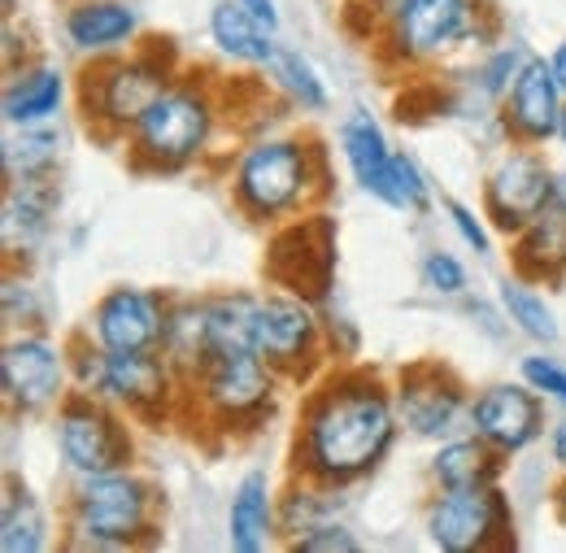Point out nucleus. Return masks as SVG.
Segmentation results:
<instances>
[{
	"label": "nucleus",
	"mask_w": 566,
	"mask_h": 553,
	"mask_svg": "<svg viewBox=\"0 0 566 553\" xmlns=\"http://www.w3.org/2000/svg\"><path fill=\"white\" fill-rule=\"evenodd\" d=\"M161 536V492L140 467L74 476L62 505V545L83 553L144 550Z\"/></svg>",
	"instance_id": "obj_3"
},
{
	"label": "nucleus",
	"mask_w": 566,
	"mask_h": 553,
	"mask_svg": "<svg viewBox=\"0 0 566 553\" xmlns=\"http://www.w3.org/2000/svg\"><path fill=\"white\" fill-rule=\"evenodd\" d=\"M253 348L280 371L283 384H314L327 366V327H323V310L296 292H262L258 296V314H253Z\"/></svg>",
	"instance_id": "obj_10"
},
{
	"label": "nucleus",
	"mask_w": 566,
	"mask_h": 553,
	"mask_svg": "<svg viewBox=\"0 0 566 553\" xmlns=\"http://www.w3.org/2000/svg\"><path fill=\"white\" fill-rule=\"evenodd\" d=\"M170 292L161 288H144V283H114L105 288L87 319H83V336H92L109 353H153L166 341V319H170Z\"/></svg>",
	"instance_id": "obj_16"
},
{
	"label": "nucleus",
	"mask_w": 566,
	"mask_h": 553,
	"mask_svg": "<svg viewBox=\"0 0 566 553\" xmlns=\"http://www.w3.org/2000/svg\"><path fill=\"white\" fill-rule=\"evenodd\" d=\"M287 550L292 553H361V536L349 528V519H327V523H318L314 532L287 541Z\"/></svg>",
	"instance_id": "obj_39"
},
{
	"label": "nucleus",
	"mask_w": 566,
	"mask_h": 553,
	"mask_svg": "<svg viewBox=\"0 0 566 553\" xmlns=\"http://www.w3.org/2000/svg\"><path fill=\"white\" fill-rule=\"evenodd\" d=\"M210 44L231 62V66L262 70L271 62L280 35L266 31L240 0H218L210 9Z\"/></svg>",
	"instance_id": "obj_26"
},
{
	"label": "nucleus",
	"mask_w": 566,
	"mask_h": 553,
	"mask_svg": "<svg viewBox=\"0 0 566 553\" xmlns=\"http://www.w3.org/2000/svg\"><path fill=\"white\" fill-rule=\"evenodd\" d=\"M62 153H66V136L57 132V123L9 127V136L0 144V166H4V179H44V175H57Z\"/></svg>",
	"instance_id": "obj_32"
},
{
	"label": "nucleus",
	"mask_w": 566,
	"mask_h": 553,
	"mask_svg": "<svg viewBox=\"0 0 566 553\" xmlns=\"http://www.w3.org/2000/svg\"><path fill=\"white\" fill-rule=\"evenodd\" d=\"M74 393L71 345L53 332H9L0 348V397L9 422L53 418V410Z\"/></svg>",
	"instance_id": "obj_11"
},
{
	"label": "nucleus",
	"mask_w": 566,
	"mask_h": 553,
	"mask_svg": "<svg viewBox=\"0 0 566 553\" xmlns=\"http://www.w3.org/2000/svg\"><path fill=\"white\" fill-rule=\"evenodd\" d=\"M0 550L4 553L53 550V519H49L44 501L22 484L13 471L4 476V497H0Z\"/></svg>",
	"instance_id": "obj_27"
},
{
	"label": "nucleus",
	"mask_w": 566,
	"mask_h": 553,
	"mask_svg": "<svg viewBox=\"0 0 566 553\" xmlns=\"http://www.w3.org/2000/svg\"><path fill=\"white\" fill-rule=\"evenodd\" d=\"M379 58L392 66H436L467 44H489L484 0H410V9L375 35Z\"/></svg>",
	"instance_id": "obj_8"
},
{
	"label": "nucleus",
	"mask_w": 566,
	"mask_h": 553,
	"mask_svg": "<svg viewBox=\"0 0 566 553\" xmlns=\"http://www.w3.org/2000/svg\"><path fill=\"white\" fill-rule=\"evenodd\" d=\"M392 384L357 362H336L301 397L287 471L332 488L370 480L401 440Z\"/></svg>",
	"instance_id": "obj_1"
},
{
	"label": "nucleus",
	"mask_w": 566,
	"mask_h": 553,
	"mask_svg": "<svg viewBox=\"0 0 566 553\" xmlns=\"http://www.w3.org/2000/svg\"><path fill=\"white\" fill-rule=\"evenodd\" d=\"M518 379H527L554 410H566V362L563 357L536 348V353L518 357Z\"/></svg>",
	"instance_id": "obj_37"
},
{
	"label": "nucleus",
	"mask_w": 566,
	"mask_h": 553,
	"mask_svg": "<svg viewBox=\"0 0 566 553\" xmlns=\"http://www.w3.org/2000/svg\"><path fill=\"white\" fill-rule=\"evenodd\" d=\"M262 271L280 292H296L314 305L332 301V292H336V222L323 213V206L275 227Z\"/></svg>",
	"instance_id": "obj_13"
},
{
	"label": "nucleus",
	"mask_w": 566,
	"mask_h": 553,
	"mask_svg": "<svg viewBox=\"0 0 566 553\" xmlns=\"http://www.w3.org/2000/svg\"><path fill=\"white\" fill-rule=\"evenodd\" d=\"M527 58H532V49L527 44H518V40H510V44H493L475 70H471V79H475V92L489 101V105H501V96L510 92V83L518 79V70L527 66Z\"/></svg>",
	"instance_id": "obj_34"
},
{
	"label": "nucleus",
	"mask_w": 566,
	"mask_h": 553,
	"mask_svg": "<svg viewBox=\"0 0 566 553\" xmlns=\"http://www.w3.org/2000/svg\"><path fill=\"white\" fill-rule=\"evenodd\" d=\"M510 271L532 283L566 279V179L558 197L510 240Z\"/></svg>",
	"instance_id": "obj_23"
},
{
	"label": "nucleus",
	"mask_w": 566,
	"mask_h": 553,
	"mask_svg": "<svg viewBox=\"0 0 566 553\" xmlns=\"http://www.w3.org/2000/svg\"><path fill=\"white\" fill-rule=\"evenodd\" d=\"M496 305L505 310L510 327H514L518 336H527L532 345L554 348L558 341H563L558 314H554L549 296L541 292V283H532V279H523V275H514V271H510V275L496 283Z\"/></svg>",
	"instance_id": "obj_31"
},
{
	"label": "nucleus",
	"mask_w": 566,
	"mask_h": 553,
	"mask_svg": "<svg viewBox=\"0 0 566 553\" xmlns=\"http://www.w3.org/2000/svg\"><path fill=\"white\" fill-rule=\"evenodd\" d=\"M74 79L57 62L31 58L18 70H4V92H0V114L4 127H44L57 123L71 105Z\"/></svg>",
	"instance_id": "obj_20"
},
{
	"label": "nucleus",
	"mask_w": 566,
	"mask_h": 553,
	"mask_svg": "<svg viewBox=\"0 0 566 553\" xmlns=\"http://www.w3.org/2000/svg\"><path fill=\"white\" fill-rule=\"evenodd\" d=\"M280 388V371L258 348L222 353L184 384V415H192L201 427L227 440L258 436L275 418Z\"/></svg>",
	"instance_id": "obj_7"
},
{
	"label": "nucleus",
	"mask_w": 566,
	"mask_h": 553,
	"mask_svg": "<svg viewBox=\"0 0 566 553\" xmlns=\"http://www.w3.org/2000/svg\"><path fill=\"white\" fill-rule=\"evenodd\" d=\"M563 188V175L541 148L510 144L484 175V218L493 222L496 236L514 240L541 209L549 206Z\"/></svg>",
	"instance_id": "obj_15"
},
{
	"label": "nucleus",
	"mask_w": 566,
	"mask_h": 553,
	"mask_svg": "<svg viewBox=\"0 0 566 553\" xmlns=\"http://www.w3.org/2000/svg\"><path fill=\"white\" fill-rule=\"evenodd\" d=\"M566 92L558 74L549 66V58L532 53L527 66L518 70V79L510 83V92L496 105V127L510 144H527V148H545L558 144V123H563Z\"/></svg>",
	"instance_id": "obj_18"
},
{
	"label": "nucleus",
	"mask_w": 566,
	"mask_h": 553,
	"mask_svg": "<svg viewBox=\"0 0 566 553\" xmlns=\"http://www.w3.org/2000/svg\"><path fill=\"white\" fill-rule=\"evenodd\" d=\"M280 536V488L271 471H244L227 497V545L235 553H266Z\"/></svg>",
	"instance_id": "obj_22"
},
{
	"label": "nucleus",
	"mask_w": 566,
	"mask_h": 553,
	"mask_svg": "<svg viewBox=\"0 0 566 553\" xmlns=\"http://www.w3.org/2000/svg\"><path fill=\"white\" fill-rule=\"evenodd\" d=\"M384 206L397 209V213H427L431 209V179L423 175V166L401 148L392 157V184H388Z\"/></svg>",
	"instance_id": "obj_35"
},
{
	"label": "nucleus",
	"mask_w": 566,
	"mask_h": 553,
	"mask_svg": "<svg viewBox=\"0 0 566 553\" xmlns=\"http://www.w3.org/2000/svg\"><path fill=\"white\" fill-rule=\"evenodd\" d=\"M558 148L566 153V109H563V123H558Z\"/></svg>",
	"instance_id": "obj_48"
},
{
	"label": "nucleus",
	"mask_w": 566,
	"mask_h": 553,
	"mask_svg": "<svg viewBox=\"0 0 566 553\" xmlns=\"http://www.w3.org/2000/svg\"><path fill=\"white\" fill-rule=\"evenodd\" d=\"M66 345H71V375L78 393H92V397L118 406L140 427H157V422L184 415V379L166 362L161 348L109 353L83 332H74Z\"/></svg>",
	"instance_id": "obj_6"
},
{
	"label": "nucleus",
	"mask_w": 566,
	"mask_h": 553,
	"mask_svg": "<svg viewBox=\"0 0 566 553\" xmlns=\"http://www.w3.org/2000/svg\"><path fill=\"white\" fill-rule=\"evenodd\" d=\"M22 62H31V35L18 31L13 18H4V70H18Z\"/></svg>",
	"instance_id": "obj_41"
},
{
	"label": "nucleus",
	"mask_w": 566,
	"mask_h": 553,
	"mask_svg": "<svg viewBox=\"0 0 566 553\" xmlns=\"http://www.w3.org/2000/svg\"><path fill=\"white\" fill-rule=\"evenodd\" d=\"M240 4H244V9L266 27V31H275V35H280V27H283L280 0H240Z\"/></svg>",
	"instance_id": "obj_43"
},
{
	"label": "nucleus",
	"mask_w": 566,
	"mask_h": 553,
	"mask_svg": "<svg viewBox=\"0 0 566 553\" xmlns=\"http://www.w3.org/2000/svg\"><path fill=\"white\" fill-rule=\"evenodd\" d=\"M62 213V179H4V209H0V236L13 267H31V258L53 240Z\"/></svg>",
	"instance_id": "obj_19"
},
{
	"label": "nucleus",
	"mask_w": 566,
	"mask_h": 553,
	"mask_svg": "<svg viewBox=\"0 0 566 553\" xmlns=\"http://www.w3.org/2000/svg\"><path fill=\"white\" fill-rule=\"evenodd\" d=\"M444 218H449V227L458 231V240L475 253V258H493V222L484 218V209L467 206V201H458V197H449L444 201Z\"/></svg>",
	"instance_id": "obj_38"
},
{
	"label": "nucleus",
	"mask_w": 566,
	"mask_h": 553,
	"mask_svg": "<svg viewBox=\"0 0 566 553\" xmlns=\"http://www.w3.org/2000/svg\"><path fill=\"white\" fill-rule=\"evenodd\" d=\"M549 401L527 384V379H496L471 393V415L467 427L501 449L505 458L527 453L549 436Z\"/></svg>",
	"instance_id": "obj_17"
},
{
	"label": "nucleus",
	"mask_w": 566,
	"mask_h": 553,
	"mask_svg": "<svg viewBox=\"0 0 566 553\" xmlns=\"http://www.w3.org/2000/svg\"><path fill=\"white\" fill-rule=\"evenodd\" d=\"M258 74H262V83H266L271 92H280L283 101H287L292 109H301V114H327V109H332L327 79L318 74V66H314L301 49H292V44H275L271 62L258 70Z\"/></svg>",
	"instance_id": "obj_29"
},
{
	"label": "nucleus",
	"mask_w": 566,
	"mask_h": 553,
	"mask_svg": "<svg viewBox=\"0 0 566 553\" xmlns=\"http://www.w3.org/2000/svg\"><path fill=\"white\" fill-rule=\"evenodd\" d=\"M18 4H22V0H0V13H4V18H13V13H18Z\"/></svg>",
	"instance_id": "obj_47"
},
{
	"label": "nucleus",
	"mask_w": 566,
	"mask_h": 553,
	"mask_svg": "<svg viewBox=\"0 0 566 553\" xmlns=\"http://www.w3.org/2000/svg\"><path fill=\"white\" fill-rule=\"evenodd\" d=\"M179 74L184 70H179V53L170 40H153V44H136L114 58H96L87 62L74 87L78 114L101 139H127L132 127L148 114V105Z\"/></svg>",
	"instance_id": "obj_5"
},
{
	"label": "nucleus",
	"mask_w": 566,
	"mask_h": 553,
	"mask_svg": "<svg viewBox=\"0 0 566 553\" xmlns=\"http://www.w3.org/2000/svg\"><path fill=\"white\" fill-rule=\"evenodd\" d=\"M427 545L440 553L514 550V505L501 484L489 488H436L423 510Z\"/></svg>",
	"instance_id": "obj_12"
},
{
	"label": "nucleus",
	"mask_w": 566,
	"mask_h": 553,
	"mask_svg": "<svg viewBox=\"0 0 566 553\" xmlns=\"http://www.w3.org/2000/svg\"><path fill=\"white\" fill-rule=\"evenodd\" d=\"M0 310H4L9 332H49V296L31 279L27 267H13L9 262L4 288H0Z\"/></svg>",
	"instance_id": "obj_33"
},
{
	"label": "nucleus",
	"mask_w": 566,
	"mask_h": 553,
	"mask_svg": "<svg viewBox=\"0 0 566 553\" xmlns=\"http://www.w3.org/2000/svg\"><path fill=\"white\" fill-rule=\"evenodd\" d=\"M419 283H423L431 296H444V301H462L471 275H467V262L449 249H427L419 258Z\"/></svg>",
	"instance_id": "obj_36"
},
{
	"label": "nucleus",
	"mask_w": 566,
	"mask_h": 553,
	"mask_svg": "<svg viewBox=\"0 0 566 553\" xmlns=\"http://www.w3.org/2000/svg\"><path fill=\"white\" fill-rule=\"evenodd\" d=\"M222 123V96L210 79H192L179 74L144 114L140 123L132 127L127 157L132 170L140 175H179L192 170L197 161H206V153L213 148Z\"/></svg>",
	"instance_id": "obj_4"
},
{
	"label": "nucleus",
	"mask_w": 566,
	"mask_h": 553,
	"mask_svg": "<svg viewBox=\"0 0 566 553\" xmlns=\"http://www.w3.org/2000/svg\"><path fill=\"white\" fill-rule=\"evenodd\" d=\"M327 192H332L327 148L314 136L249 139L227 170L231 206L258 227H280L287 218H301L323 206Z\"/></svg>",
	"instance_id": "obj_2"
},
{
	"label": "nucleus",
	"mask_w": 566,
	"mask_h": 553,
	"mask_svg": "<svg viewBox=\"0 0 566 553\" xmlns=\"http://www.w3.org/2000/svg\"><path fill=\"white\" fill-rule=\"evenodd\" d=\"M549 501H554V510H558V519H563V523H566V471H563V480H558V488H554V497H549Z\"/></svg>",
	"instance_id": "obj_46"
},
{
	"label": "nucleus",
	"mask_w": 566,
	"mask_h": 553,
	"mask_svg": "<svg viewBox=\"0 0 566 553\" xmlns=\"http://www.w3.org/2000/svg\"><path fill=\"white\" fill-rule=\"evenodd\" d=\"M505 453L493 449L489 440H480L471 427L440 440L431 462H427V480L431 488H489L505 480Z\"/></svg>",
	"instance_id": "obj_25"
},
{
	"label": "nucleus",
	"mask_w": 566,
	"mask_h": 553,
	"mask_svg": "<svg viewBox=\"0 0 566 553\" xmlns=\"http://www.w3.org/2000/svg\"><path fill=\"white\" fill-rule=\"evenodd\" d=\"M545 445H549V462L566 471V410L554 422H549V436H545Z\"/></svg>",
	"instance_id": "obj_44"
},
{
	"label": "nucleus",
	"mask_w": 566,
	"mask_h": 553,
	"mask_svg": "<svg viewBox=\"0 0 566 553\" xmlns=\"http://www.w3.org/2000/svg\"><path fill=\"white\" fill-rule=\"evenodd\" d=\"M336 148H340V161L349 166L357 188L384 206L388 184H392V157H397V148L388 144L379 118L370 109H361V105L349 109L340 118V127H336Z\"/></svg>",
	"instance_id": "obj_24"
},
{
	"label": "nucleus",
	"mask_w": 566,
	"mask_h": 553,
	"mask_svg": "<svg viewBox=\"0 0 566 553\" xmlns=\"http://www.w3.org/2000/svg\"><path fill=\"white\" fill-rule=\"evenodd\" d=\"M366 4V13H370V31L379 35L384 27H392L406 9H410V0H361Z\"/></svg>",
	"instance_id": "obj_42"
},
{
	"label": "nucleus",
	"mask_w": 566,
	"mask_h": 553,
	"mask_svg": "<svg viewBox=\"0 0 566 553\" xmlns=\"http://www.w3.org/2000/svg\"><path fill=\"white\" fill-rule=\"evenodd\" d=\"M349 510V488H332V484H318V480H301L292 476L287 488L280 492V536L283 545L314 532L318 523L327 519H345Z\"/></svg>",
	"instance_id": "obj_30"
},
{
	"label": "nucleus",
	"mask_w": 566,
	"mask_h": 553,
	"mask_svg": "<svg viewBox=\"0 0 566 553\" xmlns=\"http://www.w3.org/2000/svg\"><path fill=\"white\" fill-rule=\"evenodd\" d=\"M392 397H397V418L415 440H449L458 431H467L471 415V388L467 379L440 362V357H419L410 366L397 371L392 379Z\"/></svg>",
	"instance_id": "obj_14"
},
{
	"label": "nucleus",
	"mask_w": 566,
	"mask_h": 553,
	"mask_svg": "<svg viewBox=\"0 0 566 553\" xmlns=\"http://www.w3.org/2000/svg\"><path fill=\"white\" fill-rule=\"evenodd\" d=\"M549 66H554V74H558V83H563V92H566V40H563V44H554Z\"/></svg>",
	"instance_id": "obj_45"
},
{
	"label": "nucleus",
	"mask_w": 566,
	"mask_h": 553,
	"mask_svg": "<svg viewBox=\"0 0 566 553\" xmlns=\"http://www.w3.org/2000/svg\"><path fill=\"white\" fill-rule=\"evenodd\" d=\"M318 310H323V327H327V353H332V362H354L357 353H361V332L354 327V319L336 314L332 301H323Z\"/></svg>",
	"instance_id": "obj_40"
},
{
	"label": "nucleus",
	"mask_w": 566,
	"mask_h": 553,
	"mask_svg": "<svg viewBox=\"0 0 566 553\" xmlns=\"http://www.w3.org/2000/svg\"><path fill=\"white\" fill-rule=\"evenodd\" d=\"M136 418L123 415L118 406L78 393L53 410V445L66 467V476H101V471H123L136 467L140 445H136Z\"/></svg>",
	"instance_id": "obj_9"
},
{
	"label": "nucleus",
	"mask_w": 566,
	"mask_h": 553,
	"mask_svg": "<svg viewBox=\"0 0 566 553\" xmlns=\"http://www.w3.org/2000/svg\"><path fill=\"white\" fill-rule=\"evenodd\" d=\"M62 35L78 58L96 62L136 49L144 22L132 0H71L62 13Z\"/></svg>",
	"instance_id": "obj_21"
},
{
	"label": "nucleus",
	"mask_w": 566,
	"mask_h": 553,
	"mask_svg": "<svg viewBox=\"0 0 566 553\" xmlns=\"http://www.w3.org/2000/svg\"><path fill=\"white\" fill-rule=\"evenodd\" d=\"M166 362L179 371V379L188 384L206 362L213 357L210 345V314H206V296H175L170 301V319H166V341H161Z\"/></svg>",
	"instance_id": "obj_28"
}]
</instances>
